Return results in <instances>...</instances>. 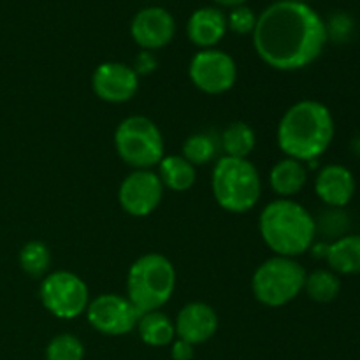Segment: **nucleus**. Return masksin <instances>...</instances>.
I'll list each match as a JSON object with an SVG mask.
<instances>
[{"label": "nucleus", "mask_w": 360, "mask_h": 360, "mask_svg": "<svg viewBox=\"0 0 360 360\" xmlns=\"http://www.w3.org/2000/svg\"><path fill=\"white\" fill-rule=\"evenodd\" d=\"M253 48L271 69L281 72L311 65L327 44L320 14L302 0H278L257 16Z\"/></svg>", "instance_id": "obj_1"}, {"label": "nucleus", "mask_w": 360, "mask_h": 360, "mask_svg": "<svg viewBox=\"0 0 360 360\" xmlns=\"http://www.w3.org/2000/svg\"><path fill=\"white\" fill-rule=\"evenodd\" d=\"M336 125L323 102L304 98L285 111L278 123V146L285 157L311 164L333 144Z\"/></svg>", "instance_id": "obj_2"}, {"label": "nucleus", "mask_w": 360, "mask_h": 360, "mask_svg": "<svg viewBox=\"0 0 360 360\" xmlns=\"http://www.w3.org/2000/svg\"><path fill=\"white\" fill-rule=\"evenodd\" d=\"M259 231L274 255L297 259L315 245L316 221L297 200L276 199L260 213Z\"/></svg>", "instance_id": "obj_3"}, {"label": "nucleus", "mask_w": 360, "mask_h": 360, "mask_svg": "<svg viewBox=\"0 0 360 360\" xmlns=\"http://www.w3.org/2000/svg\"><path fill=\"white\" fill-rule=\"evenodd\" d=\"M213 197L229 213H248L262 195L260 172L248 158H231L221 155L211 174Z\"/></svg>", "instance_id": "obj_4"}, {"label": "nucleus", "mask_w": 360, "mask_h": 360, "mask_svg": "<svg viewBox=\"0 0 360 360\" xmlns=\"http://www.w3.org/2000/svg\"><path fill=\"white\" fill-rule=\"evenodd\" d=\"M174 288L176 269L162 253H144L134 260L127 274V297L141 315L164 308Z\"/></svg>", "instance_id": "obj_5"}, {"label": "nucleus", "mask_w": 360, "mask_h": 360, "mask_svg": "<svg viewBox=\"0 0 360 360\" xmlns=\"http://www.w3.org/2000/svg\"><path fill=\"white\" fill-rule=\"evenodd\" d=\"M306 276L308 273L297 259L274 255L255 269L252 292L260 304L267 308H281L302 294Z\"/></svg>", "instance_id": "obj_6"}, {"label": "nucleus", "mask_w": 360, "mask_h": 360, "mask_svg": "<svg viewBox=\"0 0 360 360\" xmlns=\"http://www.w3.org/2000/svg\"><path fill=\"white\" fill-rule=\"evenodd\" d=\"M115 150L132 169H151L165 155L164 136L153 120L129 116L115 130Z\"/></svg>", "instance_id": "obj_7"}, {"label": "nucleus", "mask_w": 360, "mask_h": 360, "mask_svg": "<svg viewBox=\"0 0 360 360\" xmlns=\"http://www.w3.org/2000/svg\"><path fill=\"white\" fill-rule=\"evenodd\" d=\"M39 299L53 316L74 320L86 311L90 292L86 283L70 271H53L41 280Z\"/></svg>", "instance_id": "obj_8"}, {"label": "nucleus", "mask_w": 360, "mask_h": 360, "mask_svg": "<svg viewBox=\"0 0 360 360\" xmlns=\"http://www.w3.org/2000/svg\"><path fill=\"white\" fill-rule=\"evenodd\" d=\"M188 77L202 94L221 95L234 88L238 65L236 60L221 49H200L190 60Z\"/></svg>", "instance_id": "obj_9"}, {"label": "nucleus", "mask_w": 360, "mask_h": 360, "mask_svg": "<svg viewBox=\"0 0 360 360\" xmlns=\"http://www.w3.org/2000/svg\"><path fill=\"white\" fill-rule=\"evenodd\" d=\"M88 323L104 336H125L136 330L141 313L127 295L101 294L90 301L86 311Z\"/></svg>", "instance_id": "obj_10"}, {"label": "nucleus", "mask_w": 360, "mask_h": 360, "mask_svg": "<svg viewBox=\"0 0 360 360\" xmlns=\"http://www.w3.org/2000/svg\"><path fill=\"white\" fill-rule=\"evenodd\" d=\"M164 185L151 169H134L118 188V202L127 214L136 218L148 217L160 206Z\"/></svg>", "instance_id": "obj_11"}, {"label": "nucleus", "mask_w": 360, "mask_h": 360, "mask_svg": "<svg viewBox=\"0 0 360 360\" xmlns=\"http://www.w3.org/2000/svg\"><path fill=\"white\" fill-rule=\"evenodd\" d=\"M91 88L101 101L125 104L139 90V74L122 62H104L91 74Z\"/></svg>", "instance_id": "obj_12"}, {"label": "nucleus", "mask_w": 360, "mask_h": 360, "mask_svg": "<svg viewBox=\"0 0 360 360\" xmlns=\"http://www.w3.org/2000/svg\"><path fill=\"white\" fill-rule=\"evenodd\" d=\"M130 35L143 51H157L174 39L176 21L164 7H144L132 18Z\"/></svg>", "instance_id": "obj_13"}, {"label": "nucleus", "mask_w": 360, "mask_h": 360, "mask_svg": "<svg viewBox=\"0 0 360 360\" xmlns=\"http://www.w3.org/2000/svg\"><path fill=\"white\" fill-rule=\"evenodd\" d=\"M174 329L176 338L197 347L210 341L217 334L218 315L206 302H188L179 309L174 320Z\"/></svg>", "instance_id": "obj_14"}, {"label": "nucleus", "mask_w": 360, "mask_h": 360, "mask_svg": "<svg viewBox=\"0 0 360 360\" xmlns=\"http://www.w3.org/2000/svg\"><path fill=\"white\" fill-rule=\"evenodd\" d=\"M315 193L327 207L343 210L355 195V178L341 164L323 165L315 178Z\"/></svg>", "instance_id": "obj_15"}, {"label": "nucleus", "mask_w": 360, "mask_h": 360, "mask_svg": "<svg viewBox=\"0 0 360 360\" xmlns=\"http://www.w3.org/2000/svg\"><path fill=\"white\" fill-rule=\"evenodd\" d=\"M227 16L218 7H200L193 11L186 23L190 42L200 49H213L227 34Z\"/></svg>", "instance_id": "obj_16"}, {"label": "nucleus", "mask_w": 360, "mask_h": 360, "mask_svg": "<svg viewBox=\"0 0 360 360\" xmlns=\"http://www.w3.org/2000/svg\"><path fill=\"white\" fill-rule=\"evenodd\" d=\"M306 181H308V171L304 162L285 157L271 167L269 185L278 199H292L304 188Z\"/></svg>", "instance_id": "obj_17"}, {"label": "nucleus", "mask_w": 360, "mask_h": 360, "mask_svg": "<svg viewBox=\"0 0 360 360\" xmlns=\"http://www.w3.org/2000/svg\"><path fill=\"white\" fill-rule=\"evenodd\" d=\"M326 260L329 269L340 276L360 274V234H345L327 245Z\"/></svg>", "instance_id": "obj_18"}, {"label": "nucleus", "mask_w": 360, "mask_h": 360, "mask_svg": "<svg viewBox=\"0 0 360 360\" xmlns=\"http://www.w3.org/2000/svg\"><path fill=\"white\" fill-rule=\"evenodd\" d=\"M157 167V174L164 188L172 190V192H186L195 185V167L181 155H164Z\"/></svg>", "instance_id": "obj_19"}, {"label": "nucleus", "mask_w": 360, "mask_h": 360, "mask_svg": "<svg viewBox=\"0 0 360 360\" xmlns=\"http://www.w3.org/2000/svg\"><path fill=\"white\" fill-rule=\"evenodd\" d=\"M137 334L141 341L148 347L162 348L171 345L176 340L174 320L169 319L160 309L150 313H143L137 322Z\"/></svg>", "instance_id": "obj_20"}, {"label": "nucleus", "mask_w": 360, "mask_h": 360, "mask_svg": "<svg viewBox=\"0 0 360 360\" xmlns=\"http://www.w3.org/2000/svg\"><path fill=\"white\" fill-rule=\"evenodd\" d=\"M218 141H220V150L224 151V157L248 158L255 150L257 134L248 123L238 120L225 127Z\"/></svg>", "instance_id": "obj_21"}, {"label": "nucleus", "mask_w": 360, "mask_h": 360, "mask_svg": "<svg viewBox=\"0 0 360 360\" xmlns=\"http://www.w3.org/2000/svg\"><path fill=\"white\" fill-rule=\"evenodd\" d=\"M311 301L327 304L333 302L341 292V280L334 271L330 269H316L306 276L304 290Z\"/></svg>", "instance_id": "obj_22"}, {"label": "nucleus", "mask_w": 360, "mask_h": 360, "mask_svg": "<svg viewBox=\"0 0 360 360\" xmlns=\"http://www.w3.org/2000/svg\"><path fill=\"white\" fill-rule=\"evenodd\" d=\"M220 151V141L210 132L192 134L185 139L181 148V157H185L193 167L206 165L217 158Z\"/></svg>", "instance_id": "obj_23"}, {"label": "nucleus", "mask_w": 360, "mask_h": 360, "mask_svg": "<svg viewBox=\"0 0 360 360\" xmlns=\"http://www.w3.org/2000/svg\"><path fill=\"white\" fill-rule=\"evenodd\" d=\"M20 267L23 273H27L30 278H42L49 273V266H51V250L46 243L32 239V241L25 243L23 248L20 250Z\"/></svg>", "instance_id": "obj_24"}, {"label": "nucleus", "mask_w": 360, "mask_h": 360, "mask_svg": "<svg viewBox=\"0 0 360 360\" xmlns=\"http://www.w3.org/2000/svg\"><path fill=\"white\" fill-rule=\"evenodd\" d=\"M84 345L74 334L63 333L53 338L46 347V360H83Z\"/></svg>", "instance_id": "obj_25"}, {"label": "nucleus", "mask_w": 360, "mask_h": 360, "mask_svg": "<svg viewBox=\"0 0 360 360\" xmlns=\"http://www.w3.org/2000/svg\"><path fill=\"white\" fill-rule=\"evenodd\" d=\"M316 234L322 232L326 236H334L336 239L343 238L345 231L348 227V217L343 213V210H338V207H327L326 213L316 220Z\"/></svg>", "instance_id": "obj_26"}, {"label": "nucleus", "mask_w": 360, "mask_h": 360, "mask_svg": "<svg viewBox=\"0 0 360 360\" xmlns=\"http://www.w3.org/2000/svg\"><path fill=\"white\" fill-rule=\"evenodd\" d=\"M257 25V14L250 7L238 6L227 16V28L238 35L253 34Z\"/></svg>", "instance_id": "obj_27"}, {"label": "nucleus", "mask_w": 360, "mask_h": 360, "mask_svg": "<svg viewBox=\"0 0 360 360\" xmlns=\"http://www.w3.org/2000/svg\"><path fill=\"white\" fill-rule=\"evenodd\" d=\"M327 27V37H330V35H334L336 39H345L348 34L352 32V18L347 16V14H336V16H333V20H330L329 25H326Z\"/></svg>", "instance_id": "obj_28"}, {"label": "nucleus", "mask_w": 360, "mask_h": 360, "mask_svg": "<svg viewBox=\"0 0 360 360\" xmlns=\"http://www.w3.org/2000/svg\"><path fill=\"white\" fill-rule=\"evenodd\" d=\"M195 355V347L183 340H174L171 347V357L172 360H192Z\"/></svg>", "instance_id": "obj_29"}, {"label": "nucleus", "mask_w": 360, "mask_h": 360, "mask_svg": "<svg viewBox=\"0 0 360 360\" xmlns=\"http://www.w3.org/2000/svg\"><path fill=\"white\" fill-rule=\"evenodd\" d=\"M155 69H157V60H155V56L151 55V51H143L139 56H137L134 70H136L139 76L141 74L153 72Z\"/></svg>", "instance_id": "obj_30"}, {"label": "nucleus", "mask_w": 360, "mask_h": 360, "mask_svg": "<svg viewBox=\"0 0 360 360\" xmlns=\"http://www.w3.org/2000/svg\"><path fill=\"white\" fill-rule=\"evenodd\" d=\"M213 2H217L218 6L231 7V9H234V7H238V6H245L246 0H213Z\"/></svg>", "instance_id": "obj_31"}]
</instances>
